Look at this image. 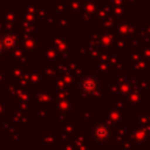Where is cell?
<instances>
[{
	"label": "cell",
	"mask_w": 150,
	"mask_h": 150,
	"mask_svg": "<svg viewBox=\"0 0 150 150\" xmlns=\"http://www.w3.org/2000/svg\"><path fill=\"white\" fill-rule=\"evenodd\" d=\"M1 49H3V44H1V41H0V52H1Z\"/></svg>",
	"instance_id": "cell-3"
},
{
	"label": "cell",
	"mask_w": 150,
	"mask_h": 150,
	"mask_svg": "<svg viewBox=\"0 0 150 150\" xmlns=\"http://www.w3.org/2000/svg\"><path fill=\"white\" fill-rule=\"evenodd\" d=\"M83 88L86 91H88V92H92V91L96 90V82L92 79H86L83 82Z\"/></svg>",
	"instance_id": "cell-1"
},
{
	"label": "cell",
	"mask_w": 150,
	"mask_h": 150,
	"mask_svg": "<svg viewBox=\"0 0 150 150\" xmlns=\"http://www.w3.org/2000/svg\"><path fill=\"white\" fill-rule=\"evenodd\" d=\"M95 134H96V137H99V138H105L107 136H108V130L104 127H99V128H96Z\"/></svg>",
	"instance_id": "cell-2"
}]
</instances>
